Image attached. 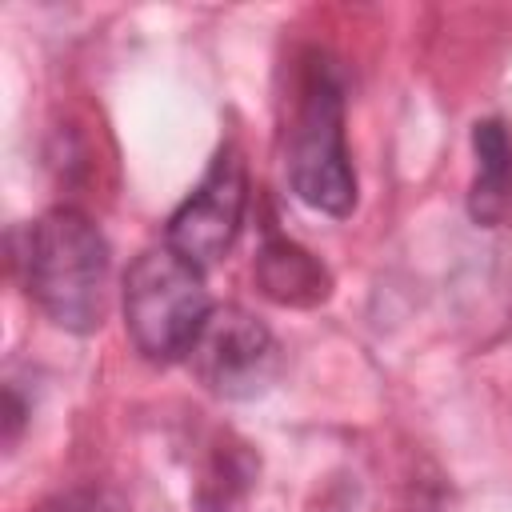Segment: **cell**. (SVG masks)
<instances>
[{
  "label": "cell",
  "mask_w": 512,
  "mask_h": 512,
  "mask_svg": "<svg viewBox=\"0 0 512 512\" xmlns=\"http://www.w3.org/2000/svg\"><path fill=\"white\" fill-rule=\"evenodd\" d=\"M24 288L68 332H92L108 304V244L76 208H52L24 232Z\"/></svg>",
  "instance_id": "1"
},
{
  "label": "cell",
  "mask_w": 512,
  "mask_h": 512,
  "mask_svg": "<svg viewBox=\"0 0 512 512\" xmlns=\"http://www.w3.org/2000/svg\"><path fill=\"white\" fill-rule=\"evenodd\" d=\"M212 316L204 272L180 252L148 248L124 276V328L148 360H180Z\"/></svg>",
  "instance_id": "2"
},
{
  "label": "cell",
  "mask_w": 512,
  "mask_h": 512,
  "mask_svg": "<svg viewBox=\"0 0 512 512\" xmlns=\"http://www.w3.org/2000/svg\"><path fill=\"white\" fill-rule=\"evenodd\" d=\"M292 192L328 216H348L356 204V176L344 144V88L332 60L312 56L300 76V104L288 140Z\"/></svg>",
  "instance_id": "3"
},
{
  "label": "cell",
  "mask_w": 512,
  "mask_h": 512,
  "mask_svg": "<svg viewBox=\"0 0 512 512\" xmlns=\"http://www.w3.org/2000/svg\"><path fill=\"white\" fill-rule=\"evenodd\" d=\"M244 204H248V176H244V160L232 144H224L204 180L192 188V196L172 212L168 220V248L180 252L184 260H192L196 268L216 264L244 220Z\"/></svg>",
  "instance_id": "4"
},
{
  "label": "cell",
  "mask_w": 512,
  "mask_h": 512,
  "mask_svg": "<svg viewBox=\"0 0 512 512\" xmlns=\"http://www.w3.org/2000/svg\"><path fill=\"white\" fill-rule=\"evenodd\" d=\"M188 360L216 396L248 400L272 384L280 352L272 332L244 308H212Z\"/></svg>",
  "instance_id": "5"
},
{
  "label": "cell",
  "mask_w": 512,
  "mask_h": 512,
  "mask_svg": "<svg viewBox=\"0 0 512 512\" xmlns=\"http://www.w3.org/2000/svg\"><path fill=\"white\" fill-rule=\"evenodd\" d=\"M476 176L468 192V212L476 224L496 228L512 220V132L500 120H480L472 128Z\"/></svg>",
  "instance_id": "6"
},
{
  "label": "cell",
  "mask_w": 512,
  "mask_h": 512,
  "mask_svg": "<svg viewBox=\"0 0 512 512\" xmlns=\"http://www.w3.org/2000/svg\"><path fill=\"white\" fill-rule=\"evenodd\" d=\"M256 284L268 300L292 304V308H308V304H320L328 296L324 264L284 236L264 240V248L256 256Z\"/></svg>",
  "instance_id": "7"
},
{
  "label": "cell",
  "mask_w": 512,
  "mask_h": 512,
  "mask_svg": "<svg viewBox=\"0 0 512 512\" xmlns=\"http://www.w3.org/2000/svg\"><path fill=\"white\" fill-rule=\"evenodd\" d=\"M252 476H256V464H252V456L244 448L220 452L216 468L200 484V496H196L200 512H232L244 500V492L252 488Z\"/></svg>",
  "instance_id": "8"
},
{
  "label": "cell",
  "mask_w": 512,
  "mask_h": 512,
  "mask_svg": "<svg viewBox=\"0 0 512 512\" xmlns=\"http://www.w3.org/2000/svg\"><path fill=\"white\" fill-rule=\"evenodd\" d=\"M32 512H128V504L120 492H112L104 484H76V488L52 492Z\"/></svg>",
  "instance_id": "9"
}]
</instances>
